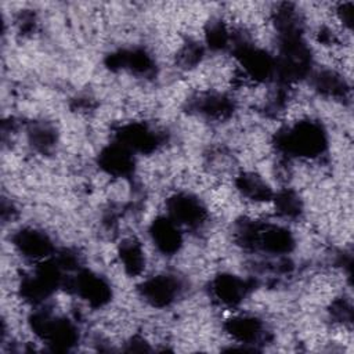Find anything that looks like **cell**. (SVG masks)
<instances>
[{"label":"cell","instance_id":"obj_1","mask_svg":"<svg viewBox=\"0 0 354 354\" xmlns=\"http://www.w3.org/2000/svg\"><path fill=\"white\" fill-rule=\"evenodd\" d=\"M14 245L19 249L21 253H24V256L30 259H43L48 256L47 253L50 250V242L47 236L33 230L21 231L15 236Z\"/></svg>","mask_w":354,"mask_h":354},{"label":"cell","instance_id":"obj_2","mask_svg":"<svg viewBox=\"0 0 354 354\" xmlns=\"http://www.w3.org/2000/svg\"><path fill=\"white\" fill-rule=\"evenodd\" d=\"M152 238L159 250L165 253H173L178 250L181 243L180 231L173 220H158L152 227Z\"/></svg>","mask_w":354,"mask_h":354},{"label":"cell","instance_id":"obj_3","mask_svg":"<svg viewBox=\"0 0 354 354\" xmlns=\"http://www.w3.org/2000/svg\"><path fill=\"white\" fill-rule=\"evenodd\" d=\"M178 290L177 282L169 277H155L148 281L144 286V295L153 304H167L170 303Z\"/></svg>","mask_w":354,"mask_h":354},{"label":"cell","instance_id":"obj_4","mask_svg":"<svg viewBox=\"0 0 354 354\" xmlns=\"http://www.w3.org/2000/svg\"><path fill=\"white\" fill-rule=\"evenodd\" d=\"M216 292L220 300L232 304L241 300L242 295H245V285L242 281H239L232 275L221 277L216 283Z\"/></svg>","mask_w":354,"mask_h":354}]
</instances>
